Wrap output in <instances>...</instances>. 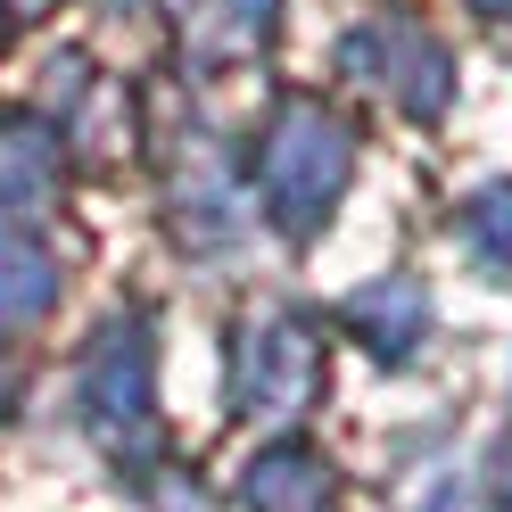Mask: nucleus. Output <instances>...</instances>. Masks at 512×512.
<instances>
[{
    "label": "nucleus",
    "instance_id": "nucleus-5",
    "mask_svg": "<svg viewBox=\"0 0 512 512\" xmlns=\"http://www.w3.org/2000/svg\"><path fill=\"white\" fill-rule=\"evenodd\" d=\"M9 9H17V17H42V9H50V0H9Z\"/></svg>",
    "mask_w": 512,
    "mask_h": 512
},
{
    "label": "nucleus",
    "instance_id": "nucleus-4",
    "mask_svg": "<svg viewBox=\"0 0 512 512\" xmlns=\"http://www.w3.org/2000/svg\"><path fill=\"white\" fill-rule=\"evenodd\" d=\"M50 190V141L42 133H9V124H0V207H25V199H42Z\"/></svg>",
    "mask_w": 512,
    "mask_h": 512
},
{
    "label": "nucleus",
    "instance_id": "nucleus-1",
    "mask_svg": "<svg viewBox=\"0 0 512 512\" xmlns=\"http://www.w3.org/2000/svg\"><path fill=\"white\" fill-rule=\"evenodd\" d=\"M83 397H91V430H100L108 446H124L149 422V347L133 331H108L100 356H91V372H83Z\"/></svg>",
    "mask_w": 512,
    "mask_h": 512
},
{
    "label": "nucleus",
    "instance_id": "nucleus-3",
    "mask_svg": "<svg viewBox=\"0 0 512 512\" xmlns=\"http://www.w3.org/2000/svg\"><path fill=\"white\" fill-rule=\"evenodd\" d=\"M50 298H58L50 248L25 232H0V331H25L34 314H50Z\"/></svg>",
    "mask_w": 512,
    "mask_h": 512
},
{
    "label": "nucleus",
    "instance_id": "nucleus-2",
    "mask_svg": "<svg viewBox=\"0 0 512 512\" xmlns=\"http://www.w3.org/2000/svg\"><path fill=\"white\" fill-rule=\"evenodd\" d=\"M347 166V149H339V133L323 116H290V141H281V157H273V182H281V199H290V215H314V199L331 190V174Z\"/></svg>",
    "mask_w": 512,
    "mask_h": 512
}]
</instances>
